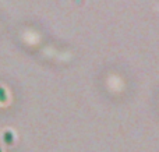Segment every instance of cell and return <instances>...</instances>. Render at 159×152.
Instances as JSON below:
<instances>
[{"label":"cell","mask_w":159,"mask_h":152,"mask_svg":"<svg viewBox=\"0 0 159 152\" xmlns=\"http://www.w3.org/2000/svg\"><path fill=\"white\" fill-rule=\"evenodd\" d=\"M3 137H4V142H6L7 145H10L11 142H13V140H14V138H13V133H10V131H6Z\"/></svg>","instance_id":"6da1fadb"},{"label":"cell","mask_w":159,"mask_h":152,"mask_svg":"<svg viewBox=\"0 0 159 152\" xmlns=\"http://www.w3.org/2000/svg\"><path fill=\"white\" fill-rule=\"evenodd\" d=\"M6 99H7V95H6V91L0 87V102H6Z\"/></svg>","instance_id":"7a4b0ae2"},{"label":"cell","mask_w":159,"mask_h":152,"mask_svg":"<svg viewBox=\"0 0 159 152\" xmlns=\"http://www.w3.org/2000/svg\"><path fill=\"white\" fill-rule=\"evenodd\" d=\"M0 152H2V151H0Z\"/></svg>","instance_id":"3957f363"}]
</instances>
